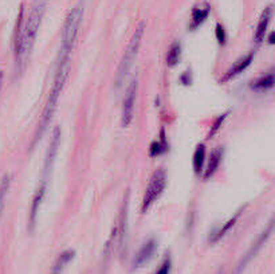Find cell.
Returning <instances> with one entry per match:
<instances>
[{
	"instance_id": "cell-17",
	"label": "cell",
	"mask_w": 275,
	"mask_h": 274,
	"mask_svg": "<svg viewBox=\"0 0 275 274\" xmlns=\"http://www.w3.org/2000/svg\"><path fill=\"white\" fill-rule=\"evenodd\" d=\"M205 163V145L204 144H199L195 149V153H193V169H195V173L200 175L203 172V167H204Z\"/></svg>"
},
{
	"instance_id": "cell-10",
	"label": "cell",
	"mask_w": 275,
	"mask_h": 274,
	"mask_svg": "<svg viewBox=\"0 0 275 274\" xmlns=\"http://www.w3.org/2000/svg\"><path fill=\"white\" fill-rule=\"evenodd\" d=\"M211 13V6L208 3H200L193 7L192 15H191V23H189V29L196 30L197 27H200L205 22V19L208 18Z\"/></svg>"
},
{
	"instance_id": "cell-11",
	"label": "cell",
	"mask_w": 275,
	"mask_h": 274,
	"mask_svg": "<svg viewBox=\"0 0 275 274\" xmlns=\"http://www.w3.org/2000/svg\"><path fill=\"white\" fill-rule=\"evenodd\" d=\"M155 250H156V241L155 239H149L148 242H145L143 247L139 250V253L135 254L134 261H133V267L137 269V267H141L143 265H145L153 257Z\"/></svg>"
},
{
	"instance_id": "cell-6",
	"label": "cell",
	"mask_w": 275,
	"mask_h": 274,
	"mask_svg": "<svg viewBox=\"0 0 275 274\" xmlns=\"http://www.w3.org/2000/svg\"><path fill=\"white\" fill-rule=\"evenodd\" d=\"M137 79H131L126 89V95L123 97L122 101V111H121V125L123 128H127L133 121V113H134V104L135 97H137Z\"/></svg>"
},
{
	"instance_id": "cell-2",
	"label": "cell",
	"mask_w": 275,
	"mask_h": 274,
	"mask_svg": "<svg viewBox=\"0 0 275 274\" xmlns=\"http://www.w3.org/2000/svg\"><path fill=\"white\" fill-rule=\"evenodd\" d=\"M69 61L70 58L69 57H63V55H59L58 58V63H57V71H55V78H54V83L51 86V90H50L49 99L46 101L45 109H43V113H42V119L41 124L38 127L37 135L34 137V143L33 147L35 145L38 140L41 139L42 135L45 133L46 128L49 127L50 121L53 119L54 112L57 111V105H58V100L61 97L62 90H63V86H65L66 77H67V67H69Z\"/></svg>"
},
{
	"instance_id": "cell-3",
	"label": "cell",
	"mask_w": 275,
	"mask_h": 274,
	"mask_svg": "<svg viewBox=\"0 0 275 274\" xmlns=\"http://www.w3.org/2000/svg\"><path fill=\"white\" fill-rule=\"evenodd\" d=\"M82 18L83 9L81 6H77L69 11L65 23H63V29H62V46L59 55H65V57L71 55L75 42H77V37H78L79 27L82 23Z\"/></svg>"
},
{
	"instance_id": "cell-16",
	"label": "cell",
	"mask_w": 275,
	"mask_h": 274,
	"mask_svg": "<svg viewBox=\"0 0 275 274\" xmlns=\"http://www.w3.org/2000/svg\"><path fill=\"white\" fill-rule=\"evenodd\" d=\"M181 58V43L179 41H175L169 46L168 53H167V66L168 67H175L180 62Z\"/></svg>"
},
{
	"instance_id": "cell-1",
	"label": "cell",
	"mask_w": 275,
	"mask_h": 274,
	"mask_svg": "<svg viewBox=\"0 0 275 274\" xmlns=\"http://www.w3.org/2000/svg\"><path fill=\"white\" fill-rule=\"evenodd\" d=\"M50 0H34L29 17L23 21V10L18 21L17 31H15V41H14V55L17 63L18 71H22L25 67L27 57L31 53L35 39H37L38 30L41 27L46 10Z\"/></svg>"
},
{
	"instance_id": "cell-12",
	"label": "cell",
	"mask_w": 275,
	"mask_h": 274,
	"mask_svg": "<svg viewBox=\"0 0 275 274\" xmlns=\"http://www.w3.org/2000/svg\"><path fill=\"white\" fill-rule=\"evenodd\" d=\"M61 136L62 132L59 128H55V131L53 133V140H51V143L49 145V151H47V155H46V160H45V172H47L51 169L54 164V160L57 157L58 149H59V145H61Z\"/></svg>"
},
{
	"instance_id": "cell-23",
	"label": "cell",
	"mask_w": 275,
	"mask_h": 274,
	"mask_svg": "<svg viewBox=\"0 0 275 274\" xmlns=\"http://www.w3.org/2000/svg\"><path fill=\"white\" fill-rule=\"evenodd\" d=\"M226 117H227V113H224V115L219 116L218 119H216V121H215L214 125H212V129H211L210 135H208V139H211V137H212V136H214L215 133H216V132L219 131V129H220V127H222L223 121L226 120Z\"/></svg>"
},
{
	"instance_id": "cell-9",
	"label": "cell",
	"mask_w": 275,
	"mask_h": 274,
	"mask_svg": "<svg viewBox=\"0 0 275 274\" xmlns=\"http://www.w3.org/2000/svg\"><path fill=\"white\" fill-rule=\"evenodd\" d=\"M272 5H268L266 9L263 10L262 15L259 18L258 26H256V31H255L254 39L256 45H260L263 41H264V37H266L267 29H268V25H270L271 18H272Z\"/></svg>"
},
{
	"instance_id": "cell-22",
	"label": "cell",
	"mask_w": 275,
	"mask_h": 274,
	"mask_svg": "<svg viewBox=\"0 0 275 274\" xmlns=\"http://www.w3.org/2000/svg\"><path fill=\"white\" fill-rule=\"evenodd\" d=\"M215 34H216V39H218L219 45L220 46L226 45L227 34H226V30H224V27H223V25H220V23H218V25H216Z\"/></svg>"
},
{
	"instance_id": "cell-26",
	"label": "cell",
	"mask_w": 275,
	"mask_h": 274,
	"mask_svg": "<svg viewBox=\"0 0 275 274\" xmlns=\"http://www.w3.org/2000/svg\"><path fill=\"white\" fill-rule=\"evenodd\" d=\"M268 43H270V45L274 43V33L270 34V37H268Z\"/></svg>"
},
{
	"instance_id": "cell-25",
	"label": "cell",
	"mask_w": 275,
	"mask_h": 274,
	"mask_svg": "<svg viewBox=\"0 0 275 274\" xmlns=\"http://www.w3.org/2000/svg\"><path fill=\"white\" fill-rule=\"evenodd\" d=\"M3 79H5V75H3V71H0V92L3 87Z\"/></svg>"
},
{
	"instance_id": "cell-15",
	"label": "cell",
	"mask_w": 275,
	"mask_h": 274,
	"mask_svg": "<svg viewBox=\"0 0 275 274\" xmlns=\"http://www.w3.org/2000/svg\"><path fill=\"white\" fill-rule=\"evenodd\" d=\"M272 86H274V73L270 71L266 75H263V77L258 78L256 81H254L251 83V89L255 90V92H267V90L272 89Z\"/></svg>"
},
{
	"instance_id": "cell-18",
	"label": "cell",
	"mask_w": 275,
	"mask_h": 274,
	"mask_svg": "<svg viewBox=\"0 0 275 274\" xmlns=\"http://www.w3.org/2000/svg\"><path fill=\"white\" fill-rule=\"evenodd\" d=\"M74 251L73 250H66L63 253L58 257L57 262H55V265H54L53 269V274H62L63 269H65L66 266L70 263V261L74 258Z\"/></svg>"
},
{
	"instance_id": "cell-4",
	"label": "cell",
	"mask_w": 275,
	"mask_h": 274,
	"mask_svg": "<svg viewBox=\"0 0 275 274\" xmlns=\"http://www.w3.org/2000/svg\"><path fill=\"white\" fill-rule=\"evenodd\" d=\"M145 34V23H140L137 26V29L131 35V39L127 45L126 50H125V54H123L122 59H121V63L118 66V70H117V86H121V83L123 82L125 77L129 73L133 62H134L137 54H139V50H140L141 42H143V38H144Z\"/></svg>"
},
{
	"instance_id": "cell-19",
	"label": "cell",
	"mask_w": 275,
	"mask_h": 274,
	"mask_svg": "<svg viewBox=\"0 0 275 274\" xmlns=\"http://www.w3.org/2000/svg\"><path fill=\"white\" fill-rule=\"evenodd\" d=\"M10 186H11V177L10 175H5V177L0 181V218L3 215V210L6 207V199L9 195Z\"/></svg>"
},
{
	"instance_id": "cell-7",
	"label": "cell",
	"mask_w": 275,
	"mask_h": 274,
	"mask_svg": "<svg viewBox=\"0 0 275 274\" xmlns=\"http://www.w3.org/2000/svg\"><path fill=\"white\" fill-rule=\"evenodd\" d=\"M272 229H274V222L271 221L270 225L267 226V229L264 230L262 234H260V237L258 238V241L255 242L254 245L251 246V249L248 250V253L246 254V257L242 259V262H240V265H239V267H238V273H240V271H242V269H244V267H246L247 263H248V262H250L251 259H252V258L256 255V253H258L259 250L262 249V246L264 245L267 239L270 238L271 233H272Z\"/></svg>"
},
{
	"instance_id": "cell-24",
	"label": "cell",
	"mask_w": 275,
	"mask_h": 274,
	"mask_svg": "<svg viewBox=\"0 0 275 274\" xmlns=\"http://www.w3.org/2000/svg\"><path fill=\"white\" fill-rule=\"evenodd\" d=\"M169 270H171V261H169V258H167L160 266V269L157 270L156 274H169Z\"/></svg>"
},
{
	"instance_id": "cell-5",
	"label": "cell",
	"mask_w": 275,
	"mask_h": 274,
	"mask_svg": "<svg viewBox=\"0 0 275 274\" xmlns=\"http://www.w3.org/2000/svg\"><path fill=\"white\" fill-rule=\"evenodd\" d=\"M167 186V172L163 168H159L153 172V175L149 179L148 187L145 190L144 198H143V203H141V211L147 213L153 203L163 195Z\"/></svg>"
},
{
	"instance_id": "cell-8",
	"label": "cell",
	"mask_w": 275,
	"mask_h": 274,
	"mask_svg": "<svg viewBox=\"0 0 275 274\" xmlns=\"http://www.w3.org/2000/svg\"><path fill=\"white\" fill-rule=\"evenodd\" d=\"M45 194H46V180H43L41 185H39V187H38L35 195H34L33 203H31V209H30L29 226L31 231L35 229V225H37L38 213H39V209H41L42 202H43V198H45Z\"/></svg>"
},
{
	"instance_id": "cell-21",
	"label": "cell",
	"mask_w": 275,
	"mask_h": 274,
	"mask_svg": "<svg viewBox=\"0 0 275 274\" xmlns=\"http://www.w3.org/2000/svg\"><path fill=\"white\" fill-rule=\"evenodd\" d=\"M239 215H240V213H238V214H236V215H235L234 218H231L230 221L226 222V225L223 226L222 229L219 230L218 233L215 234L214 238H212V242H218L219 239H220V238L224 237V235H226V234H227V231H228V230H230L231 227H234V225H235V223H236V221H238Z\"/></svg>"
},
{
	"instance_id": "cell-14",
	"label": "cell",
	"mask_w": 275,
	"mask_h": 274,
	"mask_svg": "<svg viewBox=\"0 0 275 274\" xmlns=\"http://www.w3.org/2000/svg\"><path fill=\"white\" fill-rule=\"evenodd\" d=\"M223 159V148H216L210 156V160H208V164H207V167L204 169V179H210L212 176L216 173L218 171L219 165L222 163Z\"/></svg>"
},
{
	"instance_id": "cell-13",
	"label": "cell",
	"mask_w": 275,
	"mask_h": 274,
	"mask_svg": "<svg viewBox=\"0 0 275 274\" xmlns=\"http://www.w3.org/2000/svg\"><path fill=\"white\" fill-rule=\"evenodd\" d=\"M254 53H248L246 57L238 59V61L235 62L232 67H230V69L227 70L226 74H224V77L222 78V82L230 81V79H232L234 77H236V75H239L240 73H243V70H246L247 67L251 65V62L254 59Z\"/></svg>"
},
{
	"instance_id": "cell-20",
	"label": "cell",
	"mask_w": 275,
	"mask_h": 274,
	"mask_svg": "<svg viewBox=\"0 0 275 274\" xmlns=\"http://www.w3.org/2000/svg\"><path fill=\"white\" fill-rule=\"evenodd\" d=\"M167 149H168V144L165 141L164 133H163L160 141H155V143L151 145V152H149V153H151V156H160L163 155Z\"/></svg>"
}]
</instances>
